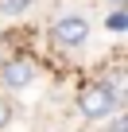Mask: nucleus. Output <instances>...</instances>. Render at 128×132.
Returning <instances> with one entry per match:
<instances>
[{
    "instance_id": "nucleus-1",
    "label": "nucleus",
    "mask_w": 128,
    "mask_h": 132,
    "mask_svg": "<svg viewBox=\"0 0 128 132\" xmlns=\"http://www.w3.org/2000/svg\"><path fill=\"white\" fill-rule=\"evenodd\" d=\"M116 105H120L116 78L89 82V86L78 93V113H82L86 120H109V117H116Z\"/></svg>"
},
{
    "instance_id": "nucleus-2",
    "label": "nucleus",
    "mask_w": 128,
    "mask_h": 132,
    "mask_svg": "<svg viewBox=\"0 0 128 132\" xmlns=\"http://www.w3.org/2000/svg\"><path fill=\"white\" fill-rule=\"evenodd\" d=\"M86 39H89V20L78 16V12H66V16H58L50 23L54 51H78V47H86Z\"/></svg>"
},
{
    "instance_id": "nucleus-4",
    "label": "nucleus",
    "mask_w": 128,
    "mask_h": 132,
    "mask_svg": "<svg viewBox=\"0 0 128 132\" xmlns=\"http://www.w3.org/2000/svg\"><path fill=\"white\" fill-rule=\"evenodd\" d=\"M128 27V12L124 8H113V16H109V31H124Z\"/></svg>"
},
{
    "instance_id": "nucleus-6",
    "label": "nucleus",
    "mask_w": 128,
    "mask_h": 132,
    "mask_svg": "<svg viewBox=\"0 0 128 132\" xmlns=\"http://www.w3.org/2000/svg\"><path fill=\"white\" fill-rule=\"evenodd\" d=\"M8 120H12V101L0 97V128H8Z\"/></svg>"
},
{
    "instance_id": "nucleus-8",
    "label": "nucleus",
    "mask_w": 128,
    "mask_h": 132,
    "mask_svg": "<svg viewBox=\"0 0 128 132\" xmlns=\"http://www.w3.org/2000/svg\"><path fill=\"white\" fill-rule=\"evenodd\" d=\"M109 4H113V8H124V4H128V0H109Z\"/></svg>"
},
{
    "instance_id": "nucleus-7",
    "label": "nucleus",
    "mask_w": 128,
    "mask_h": 132,
    "mask_svg": "<svg viewBox=\"0 0 128 132\" xmlns=\"http://www.w3.org/2000/svg\"><path fill=\"white\" fill-rule=\"evenodd\" d=\"M105 132H128V120H124V117L116 113V117L109 120V128H105Z\"/></svg>"
},
{
    "instance_id": "nucleus-5",
    "label": "nucleus",
    "mask_w": 128,
    "mask_h": 132,
    "mask_svg": "<svg viewBox=\"0 0 128 132\" xmlns=\"http://www.w3.org/2000/svg\"><path fill=\"white\" fill-rule=\"evenodd\" d=\"M27 8V0H0V12H4V16H20Z\"/></svg>"
},
{
    "instance_id": "nucleus-3",
    "label": "nucleus",
    "mask_w": 128,
    "mask_h": 132,
    "mask_svg": "<svg viewBox=\"0 0 128 132\" xmlns=\"http://www.w3.org/2000/svg\"><path fill=\"white\" fill-rule=\"evenodd\" d=\"M35 78H39V66L31 58H23V54L0 62V86H4V89H27Z\"/></svg>"
}]
</instances>
